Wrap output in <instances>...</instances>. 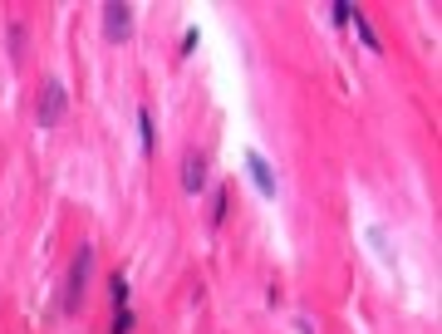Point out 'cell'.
<instances>
[{
	"instance_id": "cell-1",
	"label": "cell",
	"mask_w": 442,
	"mask_h": 334,
	"mask_svg": "<svg viewBox=\"0 0 442 334\" xmlns=\"http://www.w3.org/2000/svg\"><path fill=\"white\" fill-rule=\"evenodd\" d=\"M89 270H94V246H79L69 261V280H64V315H79L84 290H89Z\"/></svg>"
},
{
	"instance_id": "cell-2",
	"label": "cell",
	"mask_w": 442,
	"mask_h": 334,
	"mask_svg": "<svg viewBox=\"0 0 442 334\" xmlns=\"http://www.w3.org/2000/svg\"><path fill=\"white\" fill-rule=\"evenodd\" d=\"M64 113H69V89H64V79H44V89H40V109H35V123L40 128H54V123H64Z\"/></svg>"
},
{
	"instance_id": "cell-3",
	"label": "cell",
	"mask_w": 442,
	"mask_h": 334,
	"mask_svg": "<svg viewBox=\"0 0 442 334\" xmlns=\"http://www.w3.org/2000/svg\"><path fill=\"white\" fill-rule=\"evenodd\" d=\"M104 40L109 44H128L133 40V5L128 0H109L104 5Z\"/></svg>"
},
{
	"instance_id": "cell-4",
	"label": "cell",
	"mask_w": 442,
	"mask_h": 334,
	"mask_svg": "<svg viewBox=\"0 0 442 334\" xmlns=\"http://www.w3.org/2000/svg\"><path fill=\"white\" fill-rule=\"evenodd\" d=\"M182 192H207V153H182Z\"/></svg>"
},
{
	"instance_id": "cell-5",
	"label": "cell",
	"mask_w": 442,
	"mask_h": 334,
	"mask_svg": "<svg viewBox=\"0 0 442 334\" xmlns=\"http://www.w3.org/2000/svg\"><path fill=\"white\" fill-rule=\"evenodd\" d=\"M246 172H251V182H256V192H261V197H275V167H270L256 148L246 153Z\"/></svg>"
},
{
	"instance_id": "cell-6",
	"label": "cell",
	"mask_w": 442,
	"mask_h": 334,
	"mask_svg": "<svg viewBox=\"0 0 442 334\" xmlns=\"http://www.w3.org/2000/svg\"><path fill=\"white\" fill-rule=\"evenodd\" d=\"M138 148H143L148 157L157 153V128H153V113L148 109H138Z\"/></svg>"
},
{
	"instance_id": "cell-7",
	"label": "cell",
	"mask_w": 442,
	"mask_h": 334,
	"mask_svg": "<svg viewBox=\"0 0 442 334\" xmlns=\"http://www.w3.org/2000/svg\"><path fill=\"white\" fill-rule=\"evenodd\" d=\"M349 25H354V30H359V40H364V44H369V49H374V54H378V49H383V40H378V35H374V25H369V20H364V10H359V5H354V20H349Z\"/></svg>"
},
{
	"instance_id": "cell-8",
	"label": "cell",
	"mask_w": 442,
	"mask_h": 334,
	"mask_svg": "<svg viewBox=\"0 0 442 334\" xmlns=\"http://www.w3.org/2000/svg\"><path fill=\"white\" fill-rule=\"evenodd\" d=\"M109 300H113V310H128V280H123V275L109 280Z\"/></svg>"
},
{
	"instance_id": "cell-9",
	"label": "cell",
	"mask_w": 442,
	"mask_h": 334,
	"mask_svg": "<svg viewBox=\"0 0 442 334\" xmlns=\"http://www.w3.org/2000/svg\"><path fill=\"white\" fill-rule=\"evenodd\" d=\"M133 325H138V315H133V310H113L109 334H133Z\"/></svg>"
},
{
	"instance_id": "cell-10",
	"label": "cell",
	"mask_w": 442,
	"mask_h": 334,
	"mask_svg": "<svg viewBox=\"0 0 442 334\" xmlns=\"http://www.w3.org/2000/svg\"><path fill=\"white\" fill-rule=\"evenodd\" d=\"M221 222H226V187L212 192V226H221Z\"/></svg>"
},
{
	"instance_id": "cell-11",
	"label": "cell",
	"mask_w": 442,
	"mask_h": 334,
	"mask_svg": "<svg viewBox=\"0 0 442 334\" xmlns=\"http://www.w3.org/2000/svg\"><path fill=\"white\" fill-rule=\"evenodd\" d=\"M330 15H334V25H349V20H354V5H349V0H334Z\"/></svg>"
},
{
	"instance_id": "cell-12",
	"label": "cell",
	"mask_w": 442,
	"mask_h": 334,
	"mask_svg": "<svg viewBox=\"0 0 442 334\" xmlns=\"http://www.w3.org/2000/svg\"><path fill=\"white\" fill-rule=\"evenodd\" d=\"M10 49H15V59H20V49H25V30H20V25L10 30Z\"/></svg>"
}]
</instances>
